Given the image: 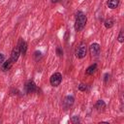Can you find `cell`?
<instances>
[{"instance_id":"10","label":"cell","mask_w":124,"mask_h":124,"mask_svg":"<svg viewBox=\"0 0 124 124\" xmlns=\"http://www.w3.org/2000/svg\"><path fill=\"white\" fill-rule=\"evenodd\" d=\"M13 61L11 60V59H8V60H6V61H4L3 63H2V70L3 71H9L11 68H12V66H13Z\"/></svg>"},{"instance_id":"2","label":"cell","mask_w":124,"mask_h":124,"mask_svg":"<svg viewBox=\"0 0 124 124\" xmlns=\"http://www.w3.org/2000/svg\"><path fill=\"white\" fill-rule=\"evenodd\" d=\"M86 52H87V46H86V44L83 43V42H80L75 48V54L78 58H83L85 57L86 55Z\"/></svg>"},{"instance_id":"18","label":"cell","mask_w":124,"mask_h":124,"mask_svg":"<svg viewBox=\"0 0 124 124\" xmlns=\"http://www.w3.org/2000/svg\"><path fill=\"white\" fill-rule=\"evenodd\" d=\"M109 77H110V75L108 74V73H107V74H105V78H104V82L105 83H108V81L109 80Z\"/></svg>"},{"instance_id":"4","label":"cell","mask_w":124,"mask_h":124,"mask_svg":"<svg viewBox=\"0 0 124 124\" xmlns=\"http://www.w3.org/2000/svg\"><path fill=\"white\" fill-rule=\"evenodd\" d=\"M100 49H101L100 48V46L97 43H93L89 46V51H90V53H91L92 56H98L99 53H100Z\"/></svg>"},{"instance_id":"17","label":"cell","mask_w":124,"mask_h":124,"mask_svg":"<svg viewBox=\"0 0 124 124\" xmlns=\"http://www.w3.org/2000/svg\"><path fill=\"white\" fill-rule=\"evenodd\" d=\"M71 121H72L73 123H78V122H79V118H78V115H74V116H72Z\"/></svg>"},{"instance_id":"5","label":"cell","mask_w":124,"mask_h":124,"mask_svg":"<svg viewBox=\"0 0 124 124\" xmlns=\"http://www.w3.org/2000/svg\"><path fill=\"white\" fill-rule=\"evenodd\" d=\"M37 89V86L33 80H28L25 84V91L27 93H34Z\"/></svg>"},{"instance_id":"1","label":"cell","mask_w":124,"mask_h":124,"mask_svg":"<svg viewBox=\"0 0 124 124\" xmlns=\"http://www.w3.org/2000/svg\"><path fill=\"white\" fill-rule=\"evenodd\" d=\"M87 21L86 16L82 13V12H78L77 16H76V21H75V29L77 31H80L81 29H83V27L85 26Z\"/></svg>"},{"instance_id":"19","label":"cell","mask_w":124,"mask_h":124,"mask_svg":"<svg viewBox=\"0 0 124 124\" xmlns=\"http://www.w3.org/2000/svg\"><path fill=\"white\" fill-rule=\"evenodd\" d=\"M56 53H57V55H58L59 57H61V56L63 55V50H62L60 47H57V48H56Z\"/></svg>"},{"instance_id":"7","label":"cell","mask_w":124,"mask_h":124,"mask_svg":"<svg viewBox=\"0 0 124 124\" xmlns=\"http://www.w3.org/2000/svg\"><path fill=\"white\" fill-rule=\"evenodd\" d=\"M74 102H75V99H74L73 96H66L64 98V101H63V107H64V108L67 109L70 107H72L73 104H74Z\"/></svg>"},{"instance_id":"21","label":"cell","mask_w":124,"mask_h":124,"mask_svg":"<svg viewBox=\"0 0 124 124\" xmlns=\"http://www.w3.org/2000/svg\"><path fill=\"white\" fill-rule=\"evenodd\" d=\"M58 1H59V0H51V2H52V3H57Z\"/></svg>"},{"instance_id":"14","label":"cell","mask_w":124,"mask_h":124,"mask_svg":"<svg viewBox=\"0 0 124 124\" xmlns=\"http://www.w3.org/2000/svg\"><path fill=\"white\" fill-rule=\"evenodd\" d=\"M33 55H34V59H35L36 61H39V60L42 58V52L39 51V50H36Z\"/></svg>"},{"instance_id":"20","label":"cell","mask_w":124,"mask_h":124,"mask_svg":"<svg viewBox=\"0 0 124 124\" xmlns=\"http://www.w3.org/2000/svg\"><path fill=\"white\" fill-rule=\"evenodd\" d=\"M4 61H5V56H4V54L0 53V65H2V63Z\"/></svg>"},{"instance_id":"13","label":"cell","mask_w":124,"mask_h":124,"mask_svg":"<svg viewBox=\"0 0 124 124\" xmlns=\"http://www.w3.org/2000/svg\"><path fill=\"white\" fill-rule=\"evenodd\" d=\"M104 24H105V27L106 28H111L112 26H113V24H114V20L112 19V18H107L106 20H105V22H104Z\"/></svg>"},{"instance_id":"6","label":"cell","mask_w":124,"mask_h":124,"mask_svg":"<svg viewBox=\"0 0 124 124\" xmlns=\"http://www.w3.org/2000/svg\"><path fill=\"white\" fill-rule=\"evenodd\" d=\"M19 55H20V50H19L18 46H16V47L13 48V50H12V52H11V58H10V59L13 61V63H15V62L17 61Z\"/></svg>"},{"instance_id":"9","label":"cell","mask_w":124,"mask_h":124,"mask_svg":"<svg viewBox=\"0 0 124 124\" xmlns=\"http://www.w3.org/2000/svg\"><path fill=\"white\" fill-rule=\"evenodd\" d=\"M95 108L98 111H103L106 108V103L103 100H98L95 104Z\"/></svg>"},{"instance_id":"15","label":"cell","mask_w":124,"mask_h":124,"mask_svg":"<svg viewBox=\"0 0 124 124\" xmlns=\"http://www.w3.org/2000/svg\"><path fill=\"white\" fill-rule=\"evenodd\" d=\"M117 40H118V42H119V43H123V42H124V33H123V31H122V30L119 32V35H118Z\"/></svg>"},{"instance_id":"8","label":"cell","mask_w":124,"mask_h":124,"mask_svg":"<svg viewBox=\"0 0 124 124\" xmlns=\"http://www.w3.org/2000/svg\"><path fill=\"white\" fill-rule=\"evenodd\" d=\"M17 46H18V48H19V50H20V54H23V55H24V54L26 53V51H27V44H26V42H25L23 39L19 38Z\"/></svg>"},{"instance_id":"11","label":"cell","mask_w":124,"mask_h":124,"mask_svg":"<svg viewBox=\"0 0 124 124\" xmlns=\"http://www.w3.org/2000/svg\"><path fill=\"white\" fill-rule=\"evenodd\" d=\"M96 70H97V64L96 63H94V64H92V65H90L87 69H86V71H85V73H86V75H93L95 72H96Z\"/></svg>"},{"instance_id":"12","label":"cell","mask_w":124,"mask_h":124,"mask_svg":"<svg viewBox=\"0 0 124 124\" xmlns=\"http://www.w3.org/2000/svg\"><path fill=\"white\" fill-rule=\"evenodd\" d=\"M108 7L110 9H115L119 5V0H108Z\"/></svg>"},{"instance_id":"3","label":"cell","mask_w":124,"mask_h":124,"mask_svg":"<svg viewBox=\"0 0 124 124\" xmlns=\"http://www.w3.org/2000/svg\"><path fill=\"white\" fill-rule=\"evenodd\" d=\"M61 81H62V75H61L60 73H54V74L50 77V78H49L50 84H51L52 86H54V87L58 86V85L61 83Z\"/></svg>"},{"instance_id":"16","label":"cell","mask_w":124,"mask_h":124,"mask_svg":"<svg viewBox=\"0 0 124 124\" xmlns=\"http://www.w3.org/2000/svg\"><path fill=\"white\" fill-rule=\"evenodd\" d=\"M78 89L80 91H86L87 90V84H84V83H80L78 85Z\"/></svg>"}]
</instances>
